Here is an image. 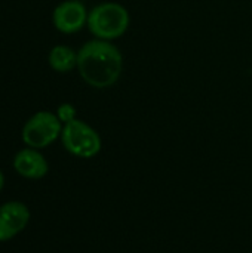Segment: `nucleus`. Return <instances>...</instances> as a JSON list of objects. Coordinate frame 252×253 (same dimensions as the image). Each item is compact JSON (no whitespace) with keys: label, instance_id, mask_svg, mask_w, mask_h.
<instances>
[{"label":"nucleus","instance_id":"nucleus-1","mask_svg":"<svg viewBox=\"0 0 252 253\" xmlns=\"http://www.w3.org/2000/svg\"><path fill=\"white\" fill-rule=\"evenodd\" d=\"M77 70L86 84L95 89L114 86L123 71V55L113 42L94 39L77 52Z\"/></svg>","mask_w":252,"mask_h":253},{"label":"nucleus","instance_id":"nucleus-2","mask_svg":"<svg viewBox=\"0 0 252 253\" xmlns=\"http://www.w3.org/2000/svg\"><path fill=\"white\" fill-rule=\"evenodd\" d=\"M129 22L131 16L123 4L117 1H104L91 9L86 25L95 39L113 42L128 31Z\"/></svg>","mask_w":252,"mask_h":253},{"label":"nucleus","instance_id":"nucleus-3","mask_svg":"<svg viewBox=\"0 0 252 253\" xmlns=\"http://www.w3.org/2000/svg\"><path fill=\"white\" fill-rule=\"evenodd\" d=\"M61 142L71 156L79 159H92L102 148L100 133L79 119L62 126Z\"/></svg>","mask_w":252,"mask_h":253},{"label":"nucleus","instance_id":"nucleus-4","mask_svg":"<svg viewBox=\"0 0 252 253\" xmlns=\"http://www.w3.org/2000/svg\"><path fill=\"white\" fill-rule=\"evenodd\" d=\"M62 123L56 114L50 111H39L33 114L22 127V141L30 148H45L55 142L62 132Z\"/></svg>","mask_w":252,"mask_h":253},{"label":"nucleus","instance_id":"nucleus-5","mask_svg":"<svg viewBox=\"0 0 252 253\" xmlns=\"http://www.w3.org/2000/svg\"><path fill=\"white\" fill-rule=\"evenodd\" d=\"M88 9L79 0H65L59 3L52 13L53 27L65 34L77 33L88 24Z\"/></svg>","mask_w":252,"mask_h":253},{"label":"nucleus","instance_id":"nucleus-6","mask_svg":"<svg viewBox=\"0 0 252 253\" xmlns=\"http://www.w3.org/2000/svg\"><path fill=\"white\" fill-rule=\"evenodd\" d=\"M30 211L21 202H7L0 206V242H9L28 225Z\"/></svg>","mask_w":252,"mask_h":253},{"label":"nucleus","instance_id":"nucleus-7","mask_svg":"<svg viewBox=\"0 0 252 253\" xmlns=\"http://www.w3.org/2000/svg\"><path fill=\"white\" fill-rule=\"evenodd\" d=\"M13 169L18 175L27 179H40L46 176L49 165L43 154L36 148H24L18 151L13 157Z\"/></svg>","mask_w":252,"mask_h":253},{"label":"nucleus","instance_id":"nucleus-8","mask_svg":"<svg viewBox=\"0 0 252 253\" xmlns=\"http://www.w3.org/2000/svg\"><path fill=\"white\" fill-rule=\"evenodd\" d=\"M48 61L52 70L58 73H68L77 67V52H74L70 46L58 44L50 49Z\"/></svg>","mask_w":252,"mask_h":253},{"label":"nucleus","instance_id":"nucleus-9","mask_svg":"<svg viewBox=\"0 0 252 253\" xmlns=\"http://www.w3.org/2000/svg\"><path fill=\"white\" fill-rule=\"evenodd\" d=\"M56 116H58V119L61 120V123L65 125V123H70V122H73V120L76 119L77 111H76V108H74L73 104L65 102V104H61V105L58 107Z\"/></svg>","mask_w":252,"mask_h":253},{"label":"nucleus","instance_id":"nucleus-10","mask_svg":"<svg viewBox=\"0 0 252 253\" xmlns=\"http://www.w3.org/2000/svg\"><path fill=\"white\" fill-rule=\"evenodd\" d=\"M3 185H4V175H3V172L0 170V191L3 190Z\"/></svg>","mask_w":252,"mask_h":253}]
</instances>
